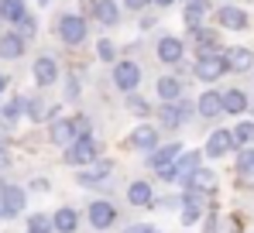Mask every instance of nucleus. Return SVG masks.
<instances>
[{
  "mask_svg": "<svg viewBox=\"0 0 254 233\" xmlns=\"http://www.w3.org/2000/svg\"><path fill=\"white\" fill-rule=\"evenodd\" d=\"M38 3H42V7H45V3H48V0H38Z\"/></svg>",
  "mask_w": 254,
  "mask_h": 233,
  "instance_id": "obj_47",
  "label": "nucleus"
},
{
  "mask_svg": "<svg viewBox=\"0 0 254 233\" xmlns=\"http://www.w3.org/2000/svg\"><path fill=\"white\" fill-rule=\"evenodd\" d=\"M48 134H52V144H59V148H69V144L79 137V130H76V120H72V116H59V120H52Z\"/></svg>",
  "mask_w": 254,
  "mask_h": 233,
  "instance_id": "obj_9",
  "label": "nucleus"
},
{
  "mask_svg": "<svg viewBox=\"0 0 254 233\" xmlns=\"http://www.w3.org/2000/svg\"><path fill=\"white\" fill-rule=\"evenodd\" d=\"M179 185H182V189H196V192H203V195H213L216 192V175H213L210 168H196V172L186 175Z\"/></svg>",
  "mask_w": 254,
  "mask_h": 233,
  "instance_id": "obj_13",
  "label": "nucleus"
},
{
  "mask_svg": "<svg viewBox=\"0 0 254 233\" xmlns=\"http://www.w3.org/2000/svg\"><path fill=\"white\" fill-rule=\"evenodd\" d=\"M141 65L134 62V58H121L117 65H114V86L121 89V93H137V86H141Z\"/></svg>",
  "mask_w": 254,
  "mask_h": 233,
  "instance_id": "obj_4",
  "label": "nucleus"
},
{
  "mask_svg": "<svg viewBox=\"0 0 254 233\" xmlns=\"http://www.w3.org/2000/svg\"><path fill=\"white\" fill-rule=\"evenodd\" d=\"M196 110H199V116H206V120L220 116V114H223V93H216V89H203L199 100H196Z\"/></svg>",
  "mask_w": 254,
  "mask_h": 233,
  "instance_id": "obj_16",
  "label": "nucleus"
},
{
  "mask_svg": "<svg viewBox=\"0 0 254 233\" xmlns=\"http://www.w3.org/2000/svg\"><path fill=\"white\" fill-rule=\"evenodd\" d=\"M0 216H3V209H0Z\"/></svg>",
  "mask_w": 254,
  "mask_h": 233,
  "instance_id": "obj_50",
  "label": "nucleus"
},
{
  "mask_svg": "<svg viewBox=\"0 0 254 233\" xmlns=\"http://www.w3.org/2000/svg\"><path fill=\"white\" fill-rule=\"evenodd\" d=\"M0 192H3V182H0Z\"/></svg>",
  "mask_w": 254,
  "mask_h": 233,
  "instance_id": "obj_48",
  "label": "nucleus"
},
{
  "mask_svg": "<svg viewBox=\"0 0 254 233\" xmlns=\"http://www.w3.org/2000/svg\"><path fill=\"white\" fill-rule=\"evenodd\" d=\"M110 172H114V165L100 158V161L86 165L83 172H76V182H79V185H100V182H107V178H110Z\"/></svg>",
  "mask_w": 254,
  "mask_h": 233,
  "instance_id": "obj_14",
  "label": "nucleus"
},
{
  "mask_svg": "<svg viewBox=\"0 0 254 233\" xmlns=\"http://www.w3.org/2000/svg\"><path fill=\"white\" fill-rule=\"evenodd\" d=\"M127 202H130V206H151V202H155L151 182H130V185H127Z\"/></svg>",
  "mask_w": 254,
  "mask_h": 233,
  "instance_id": "obj_27",
  "label": "nucleus"
},
{
  "mask_svg": "<svg viewBox=\"0 0 254 233\" xmlns=\"http://www.w3.org/2000/svg\"><path fill=\"white\" fill-rule=\"evenodd\" d=\"M213 3H216V0H213Z\"/></svg>",
  "mask_w": 254,
  "mask_h": 233,
  "instance_id": "obj_52",
  "label": "nucleus"
},
{
  "mask_svg": "<svg viewBox=\"0 0 254 233\" xmlns=\"http://www.w3.org/2000/svg\"><path fill=\"white\" fill-rule=\"evenodd\" d=\"M24 45H28V38H21L17 31H3L0 35V58H7V62L21 58L24 55Z\"/></svg>",
  "mask_w": 254,
  "mask_h": 233,
  "instance_id": "obj_17",
  "label": "nucleus"
},
{
  "mask_svg": "<svg viewBox=\"0 0 254 233\" xmlns=\"http://www.w3.org/2000/svg\"><path fill=\"white\" fill-rule=\"evenodd\" d=\"M155 175H158L162 182H179V168H175V161H172V165H162V168H155Z\"/></svg>",
  "mask_w": 254,
  "mask_h": 233,
  "instance_id": "obj_38",
  "label": "nucleus"
},
{
  "mask_svg": "<svg viewBox=\"0 0 254 233\" xmlns=\"http://www.w3.org/2000/svg\"><path fill=\"white\" fill-rule=\"evenodd\" d=\"M96 21L103 28H117L121 24V3L114 0H96Z\"/></svg>",
  "mask_w": 254,
  "mask_h": 233,
  "instance_id": "obj_24",
  "label": "nucleus"
},
{
  "mask_svg": "<svg viewBox=\"0 0 254 233\" xmlns=\"http://www.w3.org/2000/svg\"><path fill=\"white\" fill-rule=\"evenodd\" d=\"M203 220V209L199 206H182V227H196Z\"/></svg>",
  "mask_w": 254,
  "mask_h": 233,
  "instance_id": "obj_36",
  "label": "nucleus"
},
{
  "mask_svg": "<svg viewBox=\"0 0 254 233\" xmlns=\"http://www.w3.org/2000/svg\"><path fill=\"white\" fill-rule=\"evenodd\" d=\"M237 144H234V130H213L210 134V141H206V148H203V155L206 158H223V155H230Z\"/></svg>",
  "mask_w": 254,
  "mask_h": 233,
  "instance_id": "obj_10",
  "label": "nucleus"
},
{
  "mask_svg": "<svg viewBox=\"0 0 254 233\" xmlns=\"http://www.w3.org/2000/svg\"><path fill=\"white\" fill-rule=\"evenodd\" d=\"M151 233H158V230H151Z\"/></svg>",
  "mask_w": 254,
  "mask_h": 233,
  "instance_id": "obj_51",
  "label": "nucleus"
},
{
  "mask_svg": "<svg viewBox=\"0 0 254 233\" xmlns=\"http://www.w3.org/2000/svg\"><path fill=\"white\" fill-rule=\"evenodd\" d=\"M127 110L134 116H148L151 114V103H148L144 96H137V93H127Z\"/></svg>",
  "mask_w": 254,
  "mask_h": 233,
  "instance_id": "obj_32",
  "label": "nucleus"
},
{
  "mask_svg": "<svg viewBox=\"0 0 254 233\" xmlns=\"http://www.w3.org/2000/svg\"><path fill=\"white\" fill-rule=\"evenodd\" d=\"M0 144H3V137H0Z\"/></svg>",
  "mask_w": 254,
  "mask_h": 233,
  "instance_id": "obj_49",
  "label": "nucleus"
},
{
  "mask_svg": "<svg viewBox=\"0 0 254 233\" xmlns=\"http://www.w3.org/2000/svg\"><path fill=\"white\" fill-rule=\"evenodd\" d=\"M155 227H148V223H137V227H127L124 233H151Z\"/></svg>",
  "mask_w": 254,
  "mask_h": 233,
  "instance_id": "obj_44",
  "label": "nucleus"
},
{
  "mask_svg": "<svg viewBox=\"0 0 254 233\" xmlns=\"http://www.w3.org/2000/svg\"><path fill=\"white\" fill-rule=\"evenodd\" d=\"M65 100H79V76L65 79Z\"/></svg>",
  "mask_w": 254,
  "mask_h": 233,
  "instance_id": "obj_39",
  "label": "nucleus"
},
{
  "mask_svg": "<svg viewBox=\"0 0 254 233\" xmlns=\"http://www.w3.org/2000/svg\"><path fill=\"white\" fill-rule=\"evenodd\" d=\"M151 3H155V7H172L175 0H151Z\"/></svg>",
  "mask_w": 254,
  "mask_h": 233,
  "instance_id": "obj_45",
  "label": "nucleus"
},
{
  "mask_svg": "<svg viewBox=\"0 0 254 233\" xmlns=\"http://www.w3.org/2000/svg\"><path fill=\"white\" fill-rule=\"evenodd\" d=\"M3 86H7V79H3V72H0V93H3Z\"/></svg>",
  "mask_w": 254,
  "mask_h": 233,
  "instance_id": "obj_46",
  "label": "nucleus"
},
{
  "mask_svg": "<svg viewBox=\"0 0 254 233\" xmlns=\"http://www.w3.org/2000/svg\"><path fill=\"white\" fill-rule=\"evenodd\" d=\"M234 144L237 148H251L254 144V120H241L234 127Z\"/></svg>",
  "mask_w": 254,
  "mask_h": 233,
  "instance_id": "obj_30",
  "label": "nucleus"
},
{
  "mask_svg": "<svg viewBox=\"0 0 254 233\" xmlns=\"http://www.w3.org/2000/svg\"><path fill=\"white\" fill-rule=\"evenodd\" d=\"M24 17H28V3H24V0H0V21L21 24Z\"/></svg>",
  "mask_w": 254,
  "mask_h": 233,
  "instance_id": "obj_25",
  "label": "nucleus"
},
{
  "mask_svg": "<svg viewBox=\"0 0 254 233\" xmlns=\"http://www.w3.org/2000/svg\"><path fill=\"white\" fill-rule=\"evenodd\" d=\"M248 107H251V100H248L244 89H223V114L241 116V114H248Z\"/></svg>",
  "mask_w": 254,
  "mask_h": 233,
  "instance_id": "obj_18",
  "label": "nucleus"
},
{
  "mask_svg": "<svg viewBox=\"0 0 254 233\" xmlns=\"http://www.w3.org/2000/svg\"><path fill=\"white\" fill-rule=\"evenodd\" d=\"M121 3H124L127 10H137V14H141V10H144V7H148L151 0H121Z\"/></svg>",
  "mask_w": 254,
  "mask_h": 233,
  "instance_id": "obj_42",
  "label": "nucleus"
},
{
  "mask_svg": "<svg viewBox=\"0 0 254 233\" xmlns=\"http://www.w3.org/2000/svg\"><path fill=\"white\" fill-rule=\"evenodd\" d=\"M158 120H162V127H169V130H179V127L186 123V120H182V110H179V103H162Z\"/></svg>",
  "mask_w": 254,
  "mask_h": 233,
  "instance_id": "obj_29",
  "label": "nucleus"
},
{
  "mask_svg": "<svg viewBox=\"0 0 254 233\" xmlns=\"http://www.w3.org/2000/svg\"><path fill=\"white\" fill-rule=\"evenodd\" d=\"M182 155V144L179 141H172V144H162V148H155L151 155H148V168H162V165H172L175 158Z\"/></svg>",
  "mask_w": 254,
  "mask_h": 233,
  "instance_id": "obj_20",
  "label": "nucleus"
},
{
  "mask_svg": "<svg viewBox=\"0 0 254 233\" xmlns=\"http://www.w3.org/2000/svg\"><path fill=\"white\" fill-rule=\"evenodd\" d=\"M96 55H100L103 62H114V58H117V45H114L110 38H100L96 41Z\"/></svg>",
  "mask_w": 254,
  "mask_h": 233,
  "instance_id": "obj_35",
  "label": "nucleus"
},
{
  "mask_svg": "<svg viewBox=\"0 0 254 233\" xmlns=\"http://www.w3.org/2000/svg\"><path fill=\"white\" fill-rule=\"evenodd\" d=\"M10 168V155H7V144H0V172Z\"/></svg>",
  "mask_w": 254,
  "mask_h": 233,
  "instance_id": "obj_43",
  "label": "nucleus"
},
{
  "mask_svg": "<svg viewBox=\"0 0 254 233\" xmlns=\"http://www.w3.org/2000/svg\"><path fill=\"white\" fill-rule=\"evenodd\" d=\"M65 161L69 165H93V161H100V141H93V134H86V137H76L69 148H65Z\"/></svg>",
  "mask_w": 254,
  "mask_h": 233,
  "instance_id": "obj_3",
  "label": "nucleus"
},
{
  "mask_svg": "<svg viewBox=\"0 0 254 233\" xmlns=\"http://www.w3.org/2000/svg\"><path fill=\"white\" fill-rule=\"evenodd\" d=\"M52 227H55V233H76V227H79V213L69 209V206H62V209H55Z\"/></svg>",
  "mask_w": 254,
  "mask_h": 233,
  "instance_id": "obj_23",
  "label": "nucleus"
},
{
  "mask_svg": "<svg viewBox=\"0 0 254 233\" xmlns=\"http://www.w3.org/2000/svg\"><path fill=\"white\" fill-rule=\"evenodd\" d=\"M24 116H31V120H48V110H45V103L35 96V100H28L24 103Z\"/></svg>",
  "mask_w": 254,
  "mask_h": 233,
  "instance_id": "obj_34",
  "label": "nucleus"
},
{
  "mask_svg": "<svg viewBox=\"0 0 254 233\" xmlns=\"http://www.w3.org/2000/svg\"><path fill=\"white\" fill-rule=\"evenodd\" d=\"M31 76H35L38 86H55L59 82V62L52 55H38L35 65H31Z\"/></svg>",
  "mask_w": 254,
  "mask_h": 233,
  "instance_id": "obj_12",
  "label": "nucleus"
},
{
  "mask_svg": "<svg viewBox=\"0 0 254 233\" xmlns=\"http://www.w3.org/2000/svg\"><path fill=\"white\" fill-rule=\"evenodd\" d=\"M210 3L213 0H189L186 3V28L189 31H196V28H203V17H206V10H210Z\"/></svg>",
  "mask_w": 254,
  "mask_h": 233,
  "instance_id": "obj_21",
  "label": "nucleus"
},
{
  "mask_svg": "<svg viewBox=\"0 0 254 233\" xmlns=\"http://www.w3.org/2000/svg\"><path fill=\"white\" fill-rule=\"evenodd\" d=\"M52 216H45V213H35L31 220H28V233H52Z\"/></svg>",
  "mask_w": 254,
  "mask_h": 233,
  "instance_id": "obj_33",
  "label": "nucleus"
},
{
  "mask_svg": "<svg viewBox=\"0 0 254 233\" xmlns=\"http://www.w3.org/2000/svg\"><path fill=\"white\" fill-rule=\"evenodd\" d=\"M203 151H182V155L175 158V168H179V182L186 178V175H192L196 168H203Z\"/></svg>",
  "mask_w": 254,
  "mask_h": 233,
  "instance_id": "obj_26",
  "label": "nucleus"
},
{
  "mask_svg": "<svg viewBox=\"0 0 254 233\" xmlns=\"http://www.w3.org/2000/svg\"><path fill=\"white\" fill-rule=\"evenodd\" d=\"M130 148H134V151H141V155H151L155 148H162V144H158V127L141 123V127L130 134Z\"/></svg>",
  "mask_w": 254,
  "mask_h": 233,
  "instance_id": "obj_11",
  "label": "nucleus"
},
{
  "mask_svg": "<svg viewBox=\"0 0 254 233\" xmlns=\"http://www.w3.org/2000/svg\"><path fill=\"white\" fill-rule=\"evenodd\" d=\"M237 175L254 178V144H251V148H241V158H237Z\"/></svg>",
  "mask_w": 254,
  "mask_h": 233,
  "instance_id": "obj_31",
  "label": "nucleus"
},
{
  "mask_svg": "<svg viewBox=\"0 0 254 233\" xmlns=\"http://www.w3.org/2000/svg\"><path fill=\"white\" fill-rule=\"evenodd\" d=\"M155 52H158V62H165V65H179V62L186 58V41L175 38V35H165V38H158Z\"/></svg>",
  "mask_w": 254,
  "mask_h": 233,
  "instance_id": "obj_7",
  "label": "nucleus"
},
{
  "mask_svg": "<svg viewBox=\"0 0 254 233\" xmlns=\"http://www.w3.org/2000/svg\"><path fill=\"white\" fill-rule=\"evenodd\" d=\"M192 45H196V52H223V48H220L223 38H220V31H213V28H196V31H192Z\"/></svg>",
  "mask_w": 254,
  "mask_h": 233,
  "instance_id": "obj_19",
  "label": "nucleus"
},
{
  "mask_svg": "<svg viewBox=\"0 0 254 233\" xmlns=\"http://www.w3.org/2000/svg\"><path fill=\"white\" fill-rule=\"evenodd\" d=\"M86 220H89L93 230H110L117 223V206L107 202V199H93L89 209H86Z\"/></svg>",
  "mask_w": 254,
  "mask_h": 233,
  "instance_id": "obj_5",
  "label": "nucleus"
},
{
  "mask_svg": "<svg viewBox=\"0 0 254 233\" xmlns=\"http://www.w3.org/2000/svg\"><path fill=\"white\" fill-rule=\"evenodd\" d=\"M24 202H28L24 189H17V185H3V192H0V209H3V216H17V213H24Z\"/></svg>",
  "mask_w": 254,
  "mask_h": 233,
  "instance_id": "obj_15",
  "label": "nucleus"
},
{
  "mask_svg": "<svg viewBox=\"0 0 254 233\" xmlns=\"http://www.w3.org/2000/svg\"><path fill=\"white\" fill-rule=\"evenodd\" d=\"M55 35L65 41L69 48H76V45H83L86 35H89V21H86L83 14H59V17H55Z\"/></svg>",
  "mask_w": 254,
  "mask_h": 233,
  "instance_id": "obj_1",
  "label": "nucleus"
},
{
  "mask_svg": "<svg viewBox=\"0 0 254 233\" xmlns=\"http://www.w3.org/2000/svg\"><path fill=\"white\" fill-rule=\"evenodd\" d=\"M155 93H158L162 103H179V100H182V82L175 76H162L158 86H155Z\"/></svg>",
  "mask_w": 254,
  "mask_h": 233,
  "instance_id": "obj_22",
  "label": "nucleus"
},
{
  "mask_svg": "<svg viewBox=\"0 0 254 233\" xmlns=\"http://www.w3.org/2000/svg\"><path fill=\"white\" fill-rule=\"evenodd\" d=\"M223 72H227L223 52H199L196 62H192V76L199 79V82H206V86H213L216 79H223Z\"/></svg>",
  "mask_w": 254,
  "mask_h": 233,
  "instance_id": "obj_2",
  "label": "nucleus"
},
{
  "mask_svg": "<svg viewBox=\"0 0 254 233\" xmlns=\"http://www.w3.org/2000/svg\"><path fill=\"white\" fill-rule=\"evenodd\" d=\"M24 103H28L24 96H14L7 107H0V127H3V130H10V127L17 123V116L24 114Z\"/></svg>",
  "mask_w": 254,
  "mask_h": 233,
  "instance_id": "obj_28",
  "label": "nucleus"
},
{
  "mask_svg": "<svg viewBox=\"0 0 254 233\" xmlns=\"http://www.w3.org/2000/svg\"><path fill=\"white\" fill-rule=\"evenodd\" d=\"M179 110H182V120H192V116L199 114L196 103H189V100H179Z\"/></svg>",
  "mask_w": 254,
  "mask_h": 233,
  "instance_id": "obj_40",
  "label": "nucleus"
},
{
  "mask_svg": "<svg viewBox=\"0 0 254 233\" xmlns=\"http://www.w3.org/2000/svg\"><path fill=\"white\" fill-rule=\"evenodd\" d=\"M72 120H76V130H79V137H86V134H89V130H93V123H89V116H72Z\"/></svg>",
  "mask_w": 254,
  "mask_h": 233,
  "instance_id": "obj_41",
  "label": "nucleus"
},
{
  "mask_svg": "<svg viewBox=\"0 0 254 233\" xmlns=\"http://www.w3.org/2000/svg\"><path fill=\"white\" fill-rule=\"evenodd\" d=\"M223 58H227V72H251V65H254V52L244 48V45L223 48Z\"/></svg>",
  "mask_w": 254,
  "mask_h": 233,
  "instance_id": "obj_8",
  "label": "nucleus"
},
{
  "mask_svg": "<svg viewBox=\"0 0 254 233\" xmlns=\"http://www.w3.org/2000/svg\"><path fill=\"white\" fill-rule=\"evenodd\" d=\"M17 35H21V38H35V35H38V21H35V17L28 14V17H24V21L17 24Z\"/></svg>",
  "mask_w": 254,
  "mask_h": 233,
  "instance_id": "obj_37",
  "label": "nucleus"
},
{
  "mask_svg": "<svg viewBox=\"0 0 254 233\" xmlns=\"http://www.w3.org/2000/svg\"><path fill=\"white\" fill-rule=\"evenodd\" d=\"M216 24H220L223 31H248L251 14L241 10V7H234V3H220V7H216Z\"/></svg>",
  "mask_w": 254,
  "mask_h": 233,
  "instance_id": "obj_6",
  "label": "nucleus"
}]
</instances>
